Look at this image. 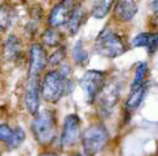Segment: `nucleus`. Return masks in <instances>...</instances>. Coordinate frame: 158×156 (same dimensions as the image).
<instances>
[{"mask_svg":"<svg viewBox=\"0 0 158 156\" xmlns=\"http://www.w3.org/2000/svg\"><path fill=\"white\" fill-rule=\"evenodd\" d=\"M74 89L72 79H64L56 70L49 71L42 81L40 95L49 103H56L62 96L69 95Z\"/></svg>","mask_w":158,"mask_h":156,"instance_id":"f257e3e1","label":"nucleus"},{"mask_svg":"<svg viewBox=\"0 0 158 156\" xmlns=\"http://www.w3.org/2000/svg\"><path fill=\"white\" fill-rule=\"evenodd\" d=\"M31 131L40 145L50 144L56 134L55 114L48 109L38 112L31 121Z\"/></svg>","mask_w":158,"mask_h":156,"instance_id":"f03ea898","label":"nucleus"},{"mask_svg":"<svg viewBox=\"0 0 158 156\" xmlns=\"http://www.w3.org/2000/svg\"><path fill=\"white\" fill-rule=\"evenodd\" d=\"M109 139V134L104 125L95 124L87 127L82 135V146L85 156H95L104 149Z\"/></svg>","mask_w":158,"mask_h":156,"instance_id":"7ed1b4c3","label":"nucleus"},{"mask_svg":"<svg viewBox=\"0 0 158 156\" xmlns=\"http://www.w3.org/2000/svg\"><path fill=\"white\" fill-rule=\"evenodd\" d=\"M94 50L106 57H117L124 54L127 49L122 37L107 28L98 35L94 44Z\"/></svg>","mask_w":158,"mask_h":156,"instance_id":"20e7f679","label":"nucleus"},{"mask_svg":"<svg viewBox=\"0 0 158 156\" xmlns=\"http://www.w3.org/2000/svg\"><path fill=\"white\" fill-rule=\"evenodd\" d=\"M121 94V83L118 80H110L107 84H104L103 89L101 90L99 95L97 96L98 99V111L101 115H109L114 106L119 100Z\"/></svg>","mask_w":158,"mask_h":156,"instance_id":"39448f33","label":"nucleus"},{"mask_svg":"<svg viewBox=\"0 0 158 156\" xmlns=\"http://www.w3.org/2000/svg\"><path fill=\"white\" fill-rule=\"evenodd\" d=\"M106 84V75L98 70H89L83 74L79 79V86H81L87 95L88 103H93L97 96L99 95L101 90Z\"/></svg>","mask_w":158,"mask_h":156,"instance_id":"423d86ee","label":"nucleus"},{"mask_svg":"<svg viewBox=\"0 0 158 156\" xmlns=\"http://www.w3.org/2000/svg\"><path fill=\"white\" fill-rule=\"evenodd\" d=\"M81 138V119L77 114H69L64 119L60 144L62 147H72Z\"/></svg>","mask_w":158,"mask_h":156,"instance_id":"0eeeda50","label":"nucleus"},{"mask_svg":"<svg viewBox=\"0 0 158 156\" xmlns=\"http://www.w3.org/2000/svg\"><path fill=\"white\" fill-rule=\"evenodd\" d=\"M73 8H74L73 2H62L56 4L49 14V18H48L49 25L52 28H59L62 25H67Z\"/></svg>","mask_w":158,"mask_h":156,"instance_id":"6e6552de","label":"nucleus"},{"mask_svg":"<svg viewBox=\"0 0 158 156\" xmlns=\"http://www.w3.org/2000/svg\"><path fill=\"white\" fill-rule=\"evenodd\" d=\"M47 54L42 45L33 44L29 50V77L39 76L47 65Z\"/></svg>","mask_w":158,"mask_h":156,"instance_id":"1a4fd4ad","label":"nucleus"},{"mask_svg":"<svg viewBox=\"0 0 158 156\" xmlns=\"http://www.w3.org/2000/svg\"><path fill=\"white\" fill-rule=\"evenodd\" d=\"M39 95H40V85H39V76H33L28 79L25 88V105L31 115L38 114L39 109Z\"/></svg>","mask_w":158,"mask_h":156,"instance_id":"9d476101","label":"nucleus"},{"mask_svg":"<svg viewBox=\"0 0 158 156\" xmlns=\"http://www.w3.org/2000/svg\"><path fill=\"white\" fill-rule=\"evenodd\" d=\"M132 45L135 48H144L149 55H153L158 50V34L141 33L133 37Z\"/></svg>","mask_w":158,"mask_h":156,"instance_id":"9b49d317","label":"nucleus"},{"mask_svg":"<svg viewBox=\"0 0 158 156\" xmlns=\"http://www.w3.org/2000/svg\"><path fill=\"white\" fill-rule=\"evenodd\" d=\"M138 5L135 2H118L114 8V15L121 21H129L137 14Z\"/></svg>","mask_w":158,"mask_h":156,"instance_id":"f8f14e48","label":"nucleus"},{"mask_svg":"<svg viewBox=\"0 0 158 156\" xmlns=\"http://www.w3.org/2000/svg\"><path fill=\"white\" fill-rule=\"evenodd\" d=\"M84 15H85V11L81 4L74 5L72 14H70V18L67 23V28H68V31L70 33V35H74L79 30V28H81V25L84 20Z\"/></svg>","mask_w":158,"mask_h":156,"instance_id":"ddd939ff","label":"nucleus"},{"mask_svg":"<svg viewBox=\"0 0 158 156\" xmlns=\"http://www.w3.org/2000/svg\"><path fill=\"white\" fill-rule=\"evenodd\" d=\"M146 84L141 85L139 88H135V89H132L131 92H129V96L126 101V109L129 110V111H133L135 110L138 106L141 105L143 97L146 95Z\"/></svg>","mask_w":158,"mask_h":156,"instance_id":"4468645a","label":"nucleus"},{"mask_svg":"<svg viewBox=\"0 0 158 156\" xmlns=\"http://www.w3.org/2000/svg\"><path fill=\"white\" fill-rule=\"evenodd\" d=\"M20 54V41L14 35H10L4 43V55L8 60H14Z\"/></svg>","mask_w":158,"mask_h":156,"instance_id":"2eb2a0df","label":"nucleus"},{"mask_svg":"<svg viewBox=\"0 0 158 156\" xmlns=\"http://www.w3.org/2000/svg\"><path fill=\"white\" fill-rule=\"evenodd\" d=\"M72 55H73V59L77 64L79 65H85L89 60V56L83 46L82 40H78L74 45H73V50H72Z\"/></svg>","mask_w":158,"mask_h":156,"instance_id":"dca6fc26","label":"nucleus"},{"mask_svg":"<svg viewBox=\"0 0 158 156\" xmlns=\"http://www.w3.org/2000/svg\"><path fill=\"white\" fill-rule=\"evenodd\" d=\"M148 71V65L147 63H139L135 68V72H134V79L132 81V85H131V90L132 89H135V88H139L141 85L146 84L144 81V77H146V74Z\"/></svg>","mask_w":158,"mask_h":156,"instance_id":"f3484780","label":"nucleus"},{"mask_svg":"<svg viewBox=\"0 0 158 156\" xmlns=\"http://www.w3.org/2000/svg\"><path fill=\"white\" fill-rule=\"evenodd\" d=\"M112 5H113V2H104V0L95 2L92 8V15L97 19H102L109 13V10L112 9Z\"/></svg>","mask_w":158,"mask_h":156,"instance_id":"a211bd4d","label":"nucleus"},{"mask_svg":"<svg viewBox=\"0 0 158 156\" xmlns=\"http://www.w3.org/2000/svg\"><path fill=\"white\" fill-rule=\"evenodd\" d=\"M25 140V132L22 127H16L13 130V135H11V138L9 139V141L6 142V147L9 150H13V149H16L19 147L23 141Z\"/></svg>","mask_w":158,"mask_h":156,"instance_id":"6ab92c4d","label":"nucleus"},{"mask_svg":"<svg viewBox=\"0 0 158 156\" xmlns=\"http://www.w3.org/2000/svg\"><path fill=\"white\" fill-rule=\"evenodd\" d=\"M42 39H43V43L48 46H59L60 45V35L53 29L45 30Z\"/></svg>","mask_w":158,"mask_h":156,"instance_id":"aec40b11","label":"nucleus"},{"mask_svg":"<svg viewBox=\"0 0 158 156\" xmlns=\"http://www.w3.org/2000/svg\"><path fill=\"white\" fill-rule=\"evenodd\" d=\"M11 24V11L6 6H0V31H5Z\"/></svg>","mask_w":158,"mask_h":156,"instance_id":"412c9836","label":"nucleus"},{"mask_svg":"<svg viewBox=\"0 0 158 156\" xmlns=\"http://www.w3.org/2000/svg\"><path fill=\"white\" fill-rule=\"evenodd\" d=\"M64 56H65V48H58L55 53H53L50 56H49V59H48V64L49 65H58V64H60L62 60L64 59Z\"/></svg>","mask_w":158,"mask_h":156,"instance_id":"4be33fe9","label":"nucleus"},{"mask_svg":"<svg viewBox=\"0 0 158 156\" xmlns=\"http://www.w3.org/2000/svg\"><path fill=\"white\" fill-rule=\"evenodd\" d=\"M11 135H13V129H10L9 125L0 124V141L6 144L11 138Z\"/></svg>","mask_w":158,"mask_h":156,"instance_id":"5701e85b","label":"nucleus"},{"mask_svg":"<svg viewBox=\"0 0 158 156\" xmlns=\"http://www.w3.org/2000/svg\"><path fill=\"white\" fill-rule=\"evenodd\" d=\"M151 8H152V10H153L154 13H158V2H153V3L151 4Z\"/></svg>","mask_w":158,"mask_h":156,"instance_id":"b1692460","label":"nucleus"},{"mask_svg":"<svg viewBox=\"0 0 158 156\" xmlns=\"http://www.w3.org/2000/svg\"><path fill=\"white\" fill-rule=\"evenodd\" d=\"M39 156H58L55 152H43V154H40Z\"/></svg>","mask_w":158,"mask_h":156,"instance_id":"393cba45","label":"nucleus"},{"mask_svg":"<svg viewBox=\"0 0 158 156\" xmlns=\"http://www.w3.org/2000/svg\"><path fill=\"white\" fill-rule=\"evenodd\" d=\"M154 21H156V24L158 25V13H154Z\"/></svg>","mask_w":158,"mask_h":156,"instance_id":"a878e982","label":"nucleus"},{"mask_svg":"<svg viewBox=\"0 0 158 156\" xmlns=\"http://www.w3.org/2000/svg\"><path fill=\"white\" fill-rule=\"evenodd\" d=\"M70 156H81V155H78V154H74V155H70Z\"/></svg>","mask_w":158,"mask_h":156,"instance_id":"bb28decb","label":"nucleus"}]
</instances>
